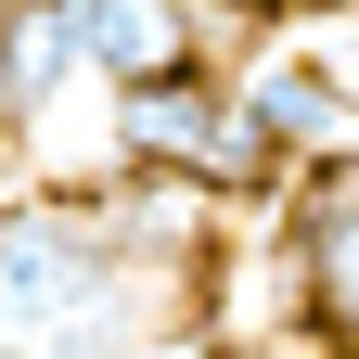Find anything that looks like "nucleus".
Segmentation results:
<instances>
[{"instance_id":"nucleus-1","label":"nucleus","mask_w":359,"mask_h":359,"mask_svg":"<svg viewBox=\"0 0 359 359\" xmlns=\"http://www.w3.org/2000/svg\"><path fill=\"white\" fill-rule=\"evenodd\" d=\"M154 321H193V295L116 244L103 180H0V359H77Z\"/></svg>"},{"instance_id":"nucleus-2","label":"nucleus","mask_w":359,"mask_h":359,"mask_svg":"<svg viewBox=\"0 0 359 359\" xmlns=\"http://www.w3.org/2000/svg\"><path fill=\"white\" fill-rule=\"evenodd\" d=\"M103 167H167V180H205L218 205H283V180H295L283 154H269V128L244 116L231 65H180V77L116 90Z\"/></svg>"},{"instance_id":"nucleus-3","label":"nucleus","mask_w":359,"mask_h":359,"mask_svg":"<svg viewBox=\"0 0 359 359\" xmlns=\"http://www.w3.org/2000/svg\"><path fill=\"white\" fill-rule=\"evenodd\" d=\"M283 244H295V334H308V359H359V154L283 180Z\"/></svg>"},{"instance_id":"nucleus-4","label":"nucleus","mask_w":359,"mask_h":359,"mask_svg":"<svg viewBox=\"0 0 359 359\" xmlns=\"http://www.w3.org/2000/svg\"><path fill=\"white\" fill-rule=\"evenodd\" d=\"M231 90H244V116L269 128V154H283V167H334V154H359V77L321 52V39H244V52H231Z\"/></svg>"},{"instance_id":"nucleus-5","label":"nucleus","mask_w":359,"mask_h":359,"mask_svg":"<svg viewBox=\"0 0 359 359\" xmlns=\"http://www.w3.org/2000/svg\"><path fill=\"white\" fill-rule=\"evenodd\" d=\"M65 26H77V65L103 90L231 65V39H257V13H231V0H65Z\"/></svg>"},{"instance_id":"nucleus-6","label":"nucleus","mask_w":359,"mask_h":359,"mask_svg":"<svg viewBox=\"0 0 359 359\" xmlns=\"http://www.w3.org/2000/svg\"><path fill=\"white\" fill-rule=\"evenodd\" d=\"M77 359H231L205 321H154V334H116V346H77Z\"/></svg>"},{"instance_id":"nucleus-7","label":"nucleus","mask_w":359,"mask_h":359,"mask_svg":"<svg viewBox=\"0 0 359 359\" xmlns=\"http://www.w3.org/2000/svg\"><path fill=\"white\" fill-rule=\"evenodd\" d=\"M26 167V90H13V65H0V180Z\"/></svg>"},{"instance_id":"nucleus-8","label":"nucleus","mask_w":359,"mask_h":359,"mask_svg":"<svg viewBox=\"0 0 359 359\" xmlns=\"http://www.w3.org/2000/svg\"><path fill=\"white\" fill-rule=\"evenodd\" d=\"M231 359H308V346H231Z\"/></svg>"},{"instance_id":"nucleus-9","label":"nucleus","mask_w":359,"mask_h":359,"mask_svg":"<svg viewBox=\"0 0 359 359\" xmlns=\"http://www.w3.org/2000/svg\"><path fill=\"white\" fill-rule=\"evenodd\" d=\"M321 13H359V0H321Z\"/></svg>"},{"instance_id":"nucleus-10","label":"nucleus","mask_w":359,"mask_h":359,"mask_svg":"<svg viewBox=\"0 0 359 359\" xmlns=\"http://www.w3.org/2000/svg\"><path fill=\"white\" fill-rule=\"evenodd\" d=\"M231 13H244V0H231Z\"/></svg>"}]
</instances>
